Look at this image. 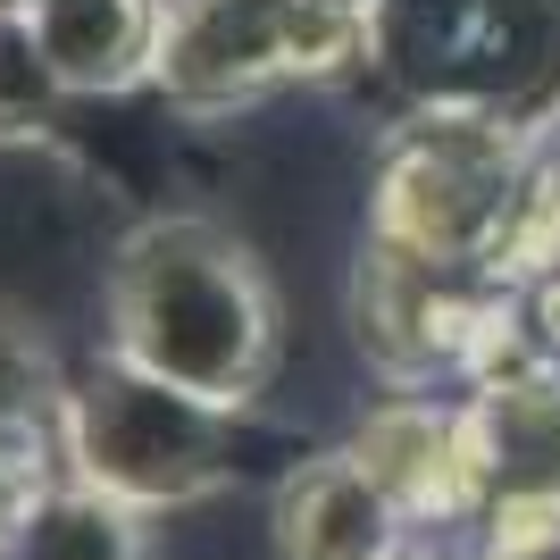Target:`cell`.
Instances as JSON below:
<instances>
[{
	"mask_svg": "<svg viewBox=\"0 0 560 560\" xmlns=\"http://www.w3.org/2000/svg\"><path fill=\"white\" fill-rule=\"evenodd\" d=\"M109 351L218 410H252L277 376V284L218 218H142L109 259Z\"/></svg>",
	"mask_w": 560,
	"mask_h": 560,
	"instance_id": "1",
	"label": "cell"
},
{
	"mask_svg": "<svg viewBox=\"0 0 560 560\" xmlns=\"http://www.w3.org/2000/svg\"><path fill=\"white\" fill-rule=\"evenodd\" d=\"M360 68L410 109L502 117L544 142L560 135V0H376Z\"/></svg>",
	"mask_w": 560,
	"mask_h": 560,
	"instance_id": "2",
	"label": "cell"
},
{
	"mask_svg": "<svg viewBox=\"0 0 560 560\" xmlns=\"http://www.w3.org/2000/svg\"><path fill=\"white\" fill-rule=\"evenodd\" d=\"M59 452H68V486H93L126 511L160 518L192 511L243 477V410H218V401L101 351L84 376H68Z\"/></svg>",
	"mask_w": 560,
	"mask_h": 560,
	"instance_id": "3",
	"label": "cell"
},
{
	"mask_svg": "<svg viewBox=\"0 0 560 560\" xmlns=\"http://www.w3.org/2000/svg\"><path fill=\"white\" fill-rule=\"evenodd\" d=\"M527 160H536V142L518 135V126H502V117L410 109L394 135H385V160H376L369 243L435 259V268H477V277H493Z\"/></svg>",
	"mask_w": 560,
	"mask_h": 560,
	"instance_id": "4",
	"label": "cell"
},
{
	"mask_svg": "<svg viewBox=\"0 0 560 560\" xmlns=\"http://www.w3.org/2000/svg\"><path fill=\"white\" fill-rule=\"evenodd\" d=\"M360 50H369V25L327 0H167L151 93H167L192 117H226L277 84L351 75Z\"/></svg>",
	"mask_w": 560,
	"mask_h": 560,
	"instance_id": "5",
	"label": "cell"
},
{
	"mask_svg": "<svg viewBox=\"0 0 560 560\" xmlns=\"http://www.w3.org/2000/svg\"><path fill=\"white\" fill-rule=\"evenodd\" d=\"M351 460L394 493V511L410 527H452L477 511V444H468V401H435V394H394L376 401Z\"/></svg>",
	"mask_w": 560,
	"mask_h": 560,
	"instance_id": "6",
	"label": "cell"
},
{
	"mask_svg": "<svg viewBox=\"0 0 560 560\" xmlns=\"http://www.w3.org/2000/svg\"><path fill=\"white\" fill-rule=\"evenodd\" d=\"M477 444V511L560 502V360H518L468 385Z\"/></svg>",
	"mask_w": 560,
	"mask_h": 560,
	"instance_id": "7",
	"label": "cell"
},
{
	"mask_svg": "<svg viewBox=\"0 0 560 560\" xmlns=\"http://www.w3.org/2000/svg\"><path fill=\"white\" fill-rule=\"evenodd\" d=\"M268 527H277L284 560H401L410 536H419V527L394 511V493L351 460V444L310 452V460L284 468Z\"/></svg>",
	"mask_w": 560,
	"mask_h": 560,
	"instance_id": "8",
	"label": "cell"
},
{
	"mask_svg": "<svg viewBox=\"0 0 560 560\" xmlns=\"http://www.w3.org/2000/svg\"><path fill=\"white\" fill-rule=\"evenodd\" d=\"M167 0H34L25 34L59 101H117L160 68Z\"/></svg>",
	"mask_w": 560,
	"mask_h": 560,
	"instance_id": "9",
	"label": "cell"
},
{
	"mask_svg": "<svg viewBox=\"0 0 560 560\" xmlns=\"http://www.w3.org/2000/svg\"><path fill=\"white\" fill-rule=\"evenodd\" d=\"M0 560H142V511L93 486H59Z\"/></svg>",
	"mask_w": 560,
	"mask_h": 560,
	"instance_id": "10",
	"label": "cell"
},
{
	"mask_svg": "<svg viewBox=\"0 0 560 560\" xmlns=\"http://www.w3.org/2000/svg\"><path fill=\"white\" fill-rule=\"evenodd\" d=\"M68 419V369L34 335V318L0 302V435H59Z\"/></svg>",
	"mask_w": 560,
	"mask_h": 560,
	"instance_id": "11",
	"label": "cell"
},
{
	"mask_svg": "<svg viewBox=\"0 0 560 560\" xmlns=\"http://www.w3.org/2000/svg\"><path fill=\"white\" fill-rule=\"evenodd\" d=\"M59 486H68L59 435H0V552L34 527V511H43Z\"/></svg>",
	"mask_w": 560,
	"mask_h": 560,
	"instance_id": "12",
	"label": "cell"
},
{
	"mask_svg": "<svg viewBox=\"0 0 560 560\" xmlns=\"http://www.w3.org/2000/svg\"><path fill=\"white\" fill-rule=\"evenodd\" d=\"M43 101H59V84H50L43 59H34L25 18H9L0 25V135H25V126L43 117Z\"/></svg>",
	"mask_w": 560,
	"mask_h": 560,
	"instance_id": "13",
	"label": "cell"
},
{
	"mask_svg": "<svg viewBox=\"0 0 560 560\" xmlns=\"http://www.w3.org/2000/svg\"><path fill=\"white\" fill-rule=\"evenodd\" d=\"M327 9H343V18H360V25H369V9H376V0H327Z\"/></svg>",
	"mask_w": 560,
	"mask_h": 560,
	"instance_id": "14",
	"label": "cell"
},
{
	"mask_svg": "<svg viewBox=\"0 0 560 560\" xmlns=\"http://www.w3.org/2000/svg\"><path fill=\"white\" fill-rule=\"evenodd\" d=\"M25 9H34V0H0V25H9V18H25Z\"/></svg>",
	"mask_w": 560,
	"mask_h": 560,
	"instance_id": "15",
	"label": "cell"
},
{
	"mask_svg": "<svg viewBox=\"0 0 560 560\" xmlns=\"http://www.w3.org/2000/svg\"><path fill=\"white\" fill-rule=\"evenodd\" d=\"M401 560H410V552H401Z\"/></svg>",
	"mask_w": 560,
	"mask_h": 560,
	"instance_id": "16",
	"label": "cell"
}]
</instances>
